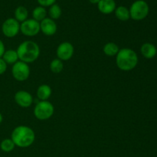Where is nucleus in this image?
I'll return each instance as SVG.
<instances>
[{"label": "nucleus", "mask_w": 157, "mask_h": 157, "mask_svg": "<svg viewBox=\"0 0 157 157\" xmlns=\"http://www.w3.org/2000/svg\"><path fill=\"white\" fill-rule=\"evenodd\" d=\"M98 7L101 13L109 15L114 12L116 9V2L114 0H100Z\"/></svg>", "instance_id": "obj_12"}, {"label": "nucleus", "mask_w": 157, "mask_h": 157, "mask_svg": "<svg viewBox=\"0 0 157 157\" xmlns=\"http://www.w3.org/2000/svg\"><path fill=\"white\" fill-rule=\"evenodd\" d=\"M120 51L119 46L113 42H108L105 44L103 48V52L107 56L113 57L116 56Z\"/></svg>", "instance_id": "obj_17"}, {"label": "nucleus", "mask_w": 157, "mask_h": 157, "mask_svg": "<svg viewBox=\"0 0 157 157\" xmlns=\"http://www.w3.org/2000/svg\"><path fill=\"white\" fill-rule=\"evenodd\" d=\"M6 52V48H5V44L3 41L0 39V58H2L3 54Z\"/></svg>", "instance_id": "obj_25"}, {"label": "nucleus", "mask_w": 157, "mask_h": 157, "mask_svg": "<svg viewBox=\"0 0 157 157\" xmlns=\"http://www.w3.org/2000/svg\"><path fill=\"white\" fill-rule=\"evenodd\" d=\"M12 75L17 81H25L30 76V67L26 63L18 61L12 65Z\"/></svg>", "instance_id": "obj_6"}, {"label": "nucleus", "mask_w": 157, "mask_h": 157, "mask_svg": "<svg viewBox=\"0 0 157 157\" xmlns=\"http://www.w3.org/2000/svg\"><path fill=\"white\" fill-rule=\"evenodd\" d=\"M75 48L73 44L68 41H64L57 48V57L61 61H68L73 56Z\"/></svg>", "instance_id": "obj_9"}, {"label": "nucleus", "mask_w": 157, "mask_h": 157, "mask_svg": "<svg viewBox=\"0 0 157 157\" xmlns=\"http://www.w3.org/2000/svg\"><path fill=\"white\" fill-rule=\"evenodd\" d=\"M48 15L50 18L53 20L58 19L61 15V9L58 4H54L50 6L48 10Z\"/></svg>", "instance_id": "obj_22"}, {"label": "nucleus", "mask_w": 157, "mask_h": 157, "mask_svg": "<svg viewBox=\"0 0 157 157\" xmlns=\"http://www.w3.org/2000/svg\"><path fill=\"white\" fill-rule=\"evenodd\" d=\"M15 145L11 138H6L4 139L0 144V148L5 153H9L12 152L15 149Z\"/></svg>", "instance_id": "obj_20"}, {"label": "nucleus", "mask_w": 157, "mask_h": 157, "mask_svg": "<svg viewBox=\"0 0 157 157\" xmlns=\"http://www.w3.org/2000/svg\"><path fill=\"white\" fill-rule=\"evenodd\" d=\"M18 60L26 64L33 63L40 55V48L33 41H25L18 45L16 50Z\"/></svg>", "instance_id": "obj_3"}, {"label": "nucleus", "mask_w": 157, "mask_h": 157, "mask_svg": "<svg viewBox=\"0 0 157 157\" xmlns=\"http://www.w3.org/2000/svg\"><path fill=\"white\" fill-rule=\"evenodd\" d=\"M38 2V4L40 5V6H42V7H50L52 5L55 4V2L56 0H37Z\"/></svg>", "instance_id": "obj_23"}, {"label": "nucleus", "mask_w": 157, "mask_h": 157, "mask_svg": "<svg viewBox=\"0 0 157 157\" xmlns=\"http://www.w3.org/2000/svg\"><path fill=\"white\" fill-rule=\"evenodd\" d=\"M20 32L25 36H35L41 32L40 22L33 18H28L20 24Z\"/></svg>", "instance_id": "obj_8"}, {"label": "nucleus", "mask_w": 157, "mask_h": 157, "mask_svg": "<svg viewBox=\"0 0 157 157\" xmlns=\"http://www.w3.org/2000/svg\"><path fill=\"white\" fill-rule=\"evenodd\" d=\"M116 64L118 68L123 71H129L136 67L138 55L133 50L127 48L120 49L116 55Z\"/></svg>", "instance_id": "obj_2"}, {"label": "nucleus", "mask_w": 157, "mask_h": 157, "mask_svg": "<svg viewBox=\"0 0 157 157\" xmlns=\"http://www.w3.org/2000/svg\"><path fill=\"white\" fill-rule=\"evenodd\" d=\"M14 15H15V18L18 22H23L28 19L29 12L24 6H18L15 9Z\"/></svg>", "instance_id": "obj_18"}, {"label": "nucleus", "mask_w": 157, "mask_h": 157, "mask_svg": "<svg viewBox=\"0 0 157 157\" xmlns=\"http://www.w3.org/2000/svg\"><path fill=\"white\" fill-rule=\"evenodd\" d=\"M47 11L42 6H38V7L35 8L32 11V18L33 19L36 20V21L41 22L42 20L47 18Z\"/></svg>", "instance_id": "obj_19"}, {"label": "nucleus", "mask_w": 157, "mask_h": 157, "mask_svg": "<svg viewBox=\"0 0 157 157\" xmlns=\"http://www.w3.org/2000/svg\"><path fill=\"white\" fill-rule=\"evenodd\" d=\"M11 139L14 142L15 147L27 148L35 142V133L34 130L28 126H18L12 130Z\"/></svg>", "instance_id": "obj_1"}, {"label": "nucleus", "mask_w": 157, "mask_h": 157, "mask_svg": "<svg viewBox=\"0 0 157 157\" xmlns=\"http://www.w3.org/2000/svg\"><path fill=\"white\" fill-rule=\"evenodd\" d=\"M52 94V87L48 84H41L37 89V97L41 101H48Z\"/></svg>", "instance_id": "obj_14"}, {"label": "nucleus", "mask_w": 157, "mask_h": 157, "mask_svg": "<svg viewBox=\"0 0 157 157\" xmlns=\"http://www.w3.org/2000/svg\"><path fill=\"white\" fill-rule=\"evenodd\" d=\"M2 32L7 38H14L19 33L20 23L15 18H7L2 25Z\"/></svg>", "instance_id": "obj_7"}, {"label": "nucleus", "mask_w": 157, "mask_h": 157, "mask_svg": "<svg viewBox=\"0 0 157 157\" xmlns=\"http://www.w3.org/2000/svg\"><path fill=\"white\" fill-rule=\"evenodd\" d=\"M90 3L92 4H98V2H100V0H88Z\"/></svg>", "instance_id": "obj_26"}, {"label": "nucleus", "mask_w": 157, "mask_h": 157, "mask_svg": "<svg viewBox=\"0 0 157 157\" xmlns=\"http://www.w3.org/2000/svg\"><path fill=\"white\" fill-rule=\"evenodd\" d=\"M55 107L48 101H40L34 108V115L40 121H46L53 116Z\"/></svg>", "instance_id": "obj_4"}, {"label": "nucleus", "mask_w": 157, "mask_h": 157, "mask_svg": "<svg viewBox=\"0 0 157 157\" xmlns=\"http://www.w3.org/2000/svg\"><path fill=\"white\" fill-rule=\"evenodd\" d=\"M129 11L132 19L135 21H141L147 18L150 12V8L145 1L137 0L131 5Z\"/></svg>", "instance_id": "obj_5"}, {"label": "nucleus", "mask_w": 157, "mask_h": 157, "mask_svg": "<svg viewBox=\"0 0 157 157\" xmlns=\"http://www.w3.org/2000/svg\"><path fill=\"white\" fill-rule=\"evenodd\" d=\"M2 121H3V117H2V113H0V124H2Z\"/></svg>", "instance_id": "obj_27"}, {"label": "nucleus", "mask_w": 157, "mask_h": 157, "mask_svg": "<svg viewBox=\"0 0 157 157\" xmlns=\"http://www.w3.org/2000/svg\"><path fill=\"white\" fill-rule=\"evenodd\" d=\"M64 68V64L63 61L58 58L53 59L50 63V69L53 73L59 74L61 73Z\"/></svg>", "instance_id": "obj_21"}, {"label": "nucleus", "mask_w": 157, "mask_h": 157, "mask_svg": "<svg viewBox=\"0 0 157 157\" xmlns=\"http://www.w3.org/2000/svg\"><path fill=\"white\" fill-rule=\"evenodd\" d=\"M8 64L5 62L4 60L2 58H0V75H3L7 70Z\"/></svg>", "instance_id": "obj_24"}, {"label": "nucleus", "mask_w": 157, "mask_h": 157, "mask_svg": "<svg viewBox=\"0 0 157 157\" xmlns=\"http://www.w3.org/2000/svg\"><path fill=\"white\" fill-rule=\"evenodd\" d=\"M2 58L4 60L5 62L7 64H12L13 65L17 61H18V56L16 50H13V49L6 50Z\"/></svg>", "instance_id": "obj_15"}, {"label": "nucleus", "mask_w": 157, "mask_h": 157, "mask_svg": "<svg viewBox=\"0 0 157 157\" xmlns=\"http://www.w3.org/2000/svg\"><path fill=\"white\" fill-rule=\"evenodd\" d=\"M57 24L55 20L45 18L40 22V31L46 36H52L57 32Z\"/></svg>", "instance_id": "obj_11"}, {"label": "nucleus", "mask_w": 157, "mask_h": 157, "mask_svg": "<svg viewBox=\"0 0 157 157\" xmlns=\"http://www.w3.org/2000/svg\"><path fill=\"white\" fill-rule=\"evenodd\" d=\"M14 99H15V103L19 107H23V108L29 107L33 103L32 95L26 90H18L15 93Z\"/></svg>", "instance_id": "obj_10"}, {"label": "nucleus", "mask_w": 157, "mask_h": 157, "mask_svg": "<svg viewBox=\"0 0 157 157\" xmlns=\"http://www.w3.org/2000/svg\"><path fill=\"white\" fill-rule=\"evenodd\" d=\"M115 15L117 18V19L123 21H126L130 18V11L127 7L123 6L116 8V9H115Z\"/></svg>", "instance_id": "obj_16"}, {"label": "nucleus", "mask_w": 157, "mask_h": 157, "mask_svg": "<svg viewBox=\"0 0 157 157\" xmlns=\"http://www.w3.org/2000/svg\"><path fill=\"white\" fill-rule=\"evenodd\" d=\"M140 52L143 56L147 59H152L157 54V48L153 44L150 42L144 43L140 48Z\"/></svg>", "instance_id": "obj_13"}]
</instances>
